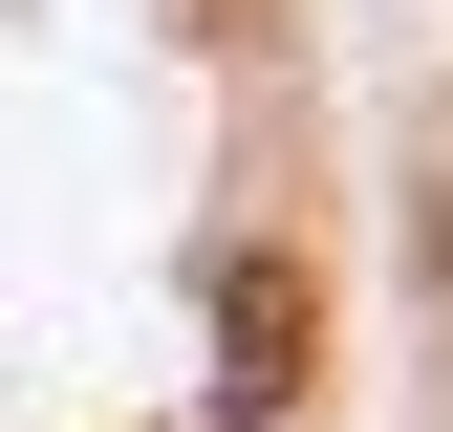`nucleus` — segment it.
I'll return each instance as SVG.
<instances>
[{"label": "nucleus", "mask_w": 453, "mask_h": 432, "mask_svg": "<svg viewBox=\"0 0 453 432\" xmlns=\"http://www.w3.org/2000/svg\"><path fill=\"white\" fill-rule=\"evenodd\" d=\"M303 367H324L303 259H216V411H303Z\"/></svg>", "instance_id": "f257e3e1"}]
</instances>
